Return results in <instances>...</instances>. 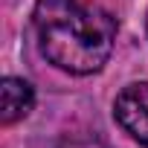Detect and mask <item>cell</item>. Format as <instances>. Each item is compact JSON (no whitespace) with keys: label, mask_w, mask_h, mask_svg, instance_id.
Wrapping results in <instances>:
<instances>
[{"label":"cell","mask_w":148,"mask_h":148,"mask_svg":"<svg viewBox=\"0 0 148 148\" xmlns=\"http://www.w3.org/2000/svg\"><path fill=\"white\" fill-rule=\"evenodd\" d=\"M32 26L41 55L76 76L102 70L116 41L113 18L105 9L79 0H38Z\"/></svg>","instance_id":"1"},{"label":"cell","mask_w":148,"mask_h":148,"mask_svg":"<svg viewBox=\"0 0 148 148\" xmlns=\"http://www.w3.org/2000/svg\"><path fill=\"white\" fill-rule=\"evenodd\" d=\"M35 105V90L29 82L23 79H3L0 84V122L3 125H12L18 119H23Z\"/></svg>","instance_id":"3"},{"label":"cell","mask_w":148,"mask_h":148,"mask_svg":"<svg viewBox=\"0 0 148 148\" xmlns=\"http://www.w3.org/2000/svg\"><path fill=\"white\" fill-rule=\"evenodd\" d=\"M145 32H148V15H145Z\"/></svg>","instance_id":"5"},{"label":"cell","mask_w":148,"mask_h":148,"mask_svg":"<svg viewBox=\"0 0 148 148\" xmlns=\"http://www.w3.org/2000/svg\"><path fill=\"white\" fill-rule=\"evenodd\" d=\"M116 122L142 145H148V82L128 84L113 102Z\"/></svg>","instance_id":"2"},{"label":"cell","mask_w":148,"mask_h":148,"mask_svg":"<svg viewBox=\"0 0 148 148\" xmlns=\"http://www.w3.org/2000/svg\"><path fill=\"white\" fill-rule=\"evenodd\" d=\"M55 148H110V145H105L96 136H70V139H61Z\"/></svg>","instance_id":"4"}]
</instances>
